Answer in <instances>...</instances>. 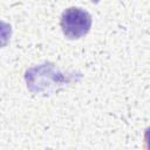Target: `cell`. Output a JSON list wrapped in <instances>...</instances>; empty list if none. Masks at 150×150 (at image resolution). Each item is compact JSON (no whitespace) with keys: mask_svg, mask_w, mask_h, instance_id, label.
Returning a JSON list of instances; mask_svg holds the SVG:
<instances>
[{"mask_svg":"<svg viewBox=\"0 0 150 150\" xmlns=\"http://www.w3.org/2000/svg\"><path fill=\"white\" fill-rule=\"evenodd\" d=\"M144 144L146 149H150V127H148L144 131Z\"/></svg>","mask_w":150,"mask_h":150,"instance_id":"2","label":"cell"},{"mask_svg":"<svg viewBox=\"0 0 150 150\" xmlns=\"http://www.w3.org/2000/svg\"><path fill=\"white\" fill-rule=\"evenodd\" d=\"M91 22V15L80 7L66 8L60 18L61 29L69 40H76L84 36L90 30Z\"/></svg>","mask_w":150,"mask_h":150,"instance_id":"1","label":"cell"},{"mask_svg":"<svg viewBox=\"0 0 150 150\" xmlns=\"http://www.w3.org/2000/svg\"><path fill=\"white\" fill-rule=\"evenodd\" d=\"M91 2H93V4H98L100 0H91Z\"/></svg>","mask_w":150,"mask_h":150,"instance_id":"3","label":"cell"}]
</instances>
